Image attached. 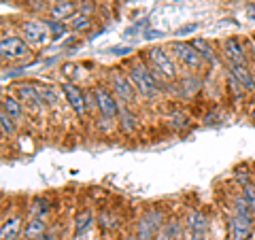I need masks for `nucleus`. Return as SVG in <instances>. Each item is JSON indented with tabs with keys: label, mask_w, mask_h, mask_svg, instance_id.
<instances>
[{
	"label": "nucleus",
	"mask_w": 255,
	"mask_h": 240,
	"mask_svg": "<svg viewBox=\"0 0 255 240\" xmlns=\"http://www.w3.org/2000/svg\"><path fill=\"white\" fill-rule=\"evenodd\" d=\"M128 75H130L134 87H136V92L147 100H153L155 96H159L166 90V85H164L166 79L159 73H155L151 66H147L142 60L132 62L130 68H128Z\"/></svg>",
	"instance_id": "1"
},
{
	"label": "nucleus",
	"mask_w": 255,
	"mask_h": 240,
	"mask_svg": "<svg viewBox=\"0 0 255 240\" xmlns=\"http://www.w3.org/2000/svg\"><path fill=\"white\" fill-rule=\"evenodd\" d=\"M168 49L172 53V58L177 60V64H181V68L187 70V73H191V75L200 73L202 66L206 64L204 58L200 55V51L196 49L191 41H174Z\"/></svg>",
	"instance_id": "2"
},
{
	"label": "nucleus",
	"mask_w": 255,
	"mask_h": 240,
	"mask_svg": "<svg viewBox=\"0 0 255 240\" xmlns=\"http://www.w3.org/2000/svg\"><path fill=\"white\" fill-rule=\"evenodd\" d=\"M147 60L149 66L155 70V73L162 75L166 81H177L179 79V68L172 60V53L168 49H162V47H151L147 51Z\"/></svg>",
	"instance_id": "3"
},
{
	"label": "nucleus",
	"mask_w": 255,
	"mask_h": 240,
	"mask_svg": "<svg viewBox=\"0 0 255 240\" xmlns=\"http://www.w3.org/2000/svg\"><path fill=\"white\" fill-rule=\"evenodd\" d=\"M94 92V102H96V109H98V113L102 115V119H107V121H113V119L119 117V98L113 94V90H109L105 83H98L92 87Z\"/></svg>",
	"instance_id": "4"
},
{
	"label": "nucleus",
	"mask_w": 255,
	"mask_h": 240,
	"mask_svg": "<svg viewBox=\"0 0 255 240\" xmlns=\"http://www.w3.org/2000/svg\"><path fill=\"white\" fill-rule=\"evenodd\" d=\"M164 211L162 209H149L142 213L136 226V238L138 240H153L155 234H159L164 228Z\"/></svg>",
	"instance_id": "5"
},
{
	"label": "nucleus",
	"mask_w": 255,
	"mask_h": 240,
	"mask_svg": "<svg viewBox=\"0 0 255 240\" xmlns=\"http://www.w3.org/2000/svg\"><path fill=\"white\" fill-rule=\"evenodd\" d=\"M30 47L19 36H2V45H0V55L2 62H23L30 58Z\"/></svg>",
	"instance_id": "6"
},
{
	"label": "nucleus",
	"mask_w": 255,
	"mask_h": 240,
	"mask_svg": "<svg viewBox=\"0 0 255 240\" xmlns=\"http://www.w3.org/2000/svg\"><path fill=\"white\" fill-rule=\"evenodd\" d=\"M111 90H113V94L117 96L122 102H126V105H132V102H136V87H134L132 79L128 73H113L111 75Z\"/></svg>",
	"instance_id": "7"
},
{
	"label": "nucleus",
	"mask_w": 255,
	"mask_h": 240,
	"mask_svg": "<svg viewBox=\"0 0 255 240\" xmlns=\"http://www.w3.org/2000/svg\"><path fill=\"white\" fill-rule=\"evenodd\" d=\"M60 92L64 94V100L68 102V107L75 111V113L79 115V117H85V113H87V100H85V92L79 87L77 83H73V81H64L62 85H60Z\"/></svg>",
	"instance_id": "8"
},
{
	"label": "nucleus",
	"mask_w": 255,
	"mask_h": 240,
	"mask_svg": "<svg viewBox=\"0 0 255 240\" xmlns=\"http://www.w3.org/2000/svg\"><path fill=\"white\" fill-rule=\"evenodd\" d=\"M15 94H17L19 102L26 107V111H30V113H41L43 111L45 102H43L41 94H38V87L34 83H17Z\"/></svg>",
	"instance_id": "9"
},
{
	"label": "nucleus",
	"mask_w": 255,
	"mask_h": 240,
	"mask_svg": "<svg viewBox=\"0 0 255 240\" xmlns=\"http://www.w3.org/2000/svg\"><path fill=\"white\" fill-rule=\"evenodd\" d=\"M19 30H21V34H23V38H26L28 43L38 45V47L49 41V34H51L45 21H32V19L21 21L19 23Z\"/></svg>",
	"instance_id": "10"
},
{
	"label": "nucleus",
	"mask_w": 255,
	"mask_h": 240,
	"mask_svg": "<svg viewBox=\"0 0 255 240\" xmlns=\"http://www.w3.org/2000/svg\"><path fill=\"white\" fill-rule=\"evenodd\" d=\"M253 236V219L232 215L228 221V240H249Z\"/></svg>",
	"instance_id": "11"
},
{
	"label": "nucleus",
	"mask_w": 255,
	"mask_h": 240,
	"mask_svg": "<svg viewBox=\"0 0 255 240\" xmlns=\"http://www.w3.org/2000/svg\"><path fill=\"white\" fill-rule=\"evenodd\" d=\"M221 53L226 55L228 64H249V58H247V51H245L243 43L238 41V38H234V36H230V38L223 41Z\"/></svg>",
	"instance_id": "12"
},
{
	"label": "nucleus",
	"mask_w": 255,
	"mask_h": 240,
	"mask_svg": "<svg viewBox=\"0 0 255 240\" xmlns=\"http://www.w3.org/2000/svg\"><path fill=\"white\" fill-rule=\"evenodd\" d=\"M228 73H232L249 94H255V75L251 73L249 64H228Z\"/></svg>",
	"instance_id": "13"
},
{
	"label": "nucleus",
	"mask_w": 255,
	"mask_h": 240,
	"mask_svg": "<svg viewBox=\"0 0 255 240\" xmlns=\"http://www.w3.org/2000/svg\"><path fill=\"white\" fill-rule=\"evenodd\" d=\"M79 9V2L75 0H62V2H53V6L49 9L51 19H58V21H68Z\"/></svg>",
	"instance_id": "14"
},
{
	"label": "nucleus",
	"mask_w": 255,
	"mask_h": 240,
	"mask_svg": "<svg viewBox=\"0 0 255 240\" xmlns=\"http://www.w3.org/2000/svg\"><path fill=\"white\" fill-rule=\"evenodd\" d=\"M21 232V215H11L2 221V228H0V238L2 240H17Z\"/></svg>",
	"instance_id": "15"
},
{
	"label": "nucleus",
	"mask_w": 255,
	"mask_h": 240,
	"mask_svg": "<svg viewBox=\"0 0 255 240\" xmlns=\"http://www.w3.org/2000/svg\"><path fill=\"white\" fill-rule=\"evenodd\" d=\"M23 109H26V107L19 102L17 96H9V94L2 96V111L11 119H15V121H21V119H23Z\"/></svg>",
	"instance_id": "16"
},
{
	"label": "nucleus",
	"mask_w": 255,
	"mask_h": 240,
	"mask_svg": "<svg viewBox=\"0 0 255 240\" xmlns=\"http://www.w3.org/2000/svg\"><path fill=\"white\" fill-rule=\"evenodd\" d=\"M185 226L191 234H194V232H206V228H209V217H206L200 209H194V211L187 213Z\"/></svg>",
	"instance_id": "17"
},
{
	"label": "nucleus",
	"mask_w": 255,
	"mask_h": 240,
	"mask_svg": "<svg viewBox=\"0 0 255 240\" xmlns=\"http://www.w3.org/2000/svg\"><path fill=\"white\" fill-rule=\"evenodd\" d=\"M47 234V221L45 217H30V221L23 228V240H34L38 236Z\"/></svg>",
	"instance_id": "18"
},
{
	"label": "nucleus",
	"mask_w": 255,
	"mask_h": 240,
	"mask_svg": "<svg viewBox=\"0 0 255 240\" xmlns=\"http://www.w3.org/2000/svg\"><path fill=\"white\" fill-rule=\"evenodd\" d=\"M94 223V213L90 209H83L75 215V238H81Z\"/></svg>",
	"instance_id": "19"
},
{
	"label": "nucleus",
	"mask_w": 255,
	"mask_h": 240,
	"mask_svg": "<svg viewBox=\"0 0 255 240\" xmlns=\"http://www.w3.org/2000/svg\"><path fill=\"white\" fill-rule=\"evenodd\" d=\"M191 43H194V47L200 51V55L204 58L206 64H211V66H217V51L213 49L209 41H204V38H194Z\"/></svg>",
	"instance_id": "20"
},
{
	"label": "nucleus",
	"mask_w": 255,
	"mask_h": 240,
	"mask_svg": "<svg viewBox=\"0 0 255 240\" xmlns=\"http://www.w3.org/2000/svg\"><path fill=\"white\" fill-rule=\"evenodd\" d=\"M36 87H38V94H41V98H43V102L47 107H55L58 105V100H60V94H58V90H55L53 85H49V83H36Z\"/></svg>",
	"instance_id": "21"
},
{
	"label": "nucleus",
	"mask_w": 255,
	"mask_h": 240,
	"mask_svg": "<svg viewBox=\"0 0 255 240\" xmlns=\"http://www.w3.org/2000/svg\"><path fill=\"white\" fill-rule=\"evenodd\" d=\"M66 23H68V28H70V30H75V32H83V30H87V28L92 26V17H87V15H83L81 11L77 9V13H75L73 17H70Z\"/></svg>",
	"instance_id": "22"
},
{
	"label": "nucleus",
	"mask_w": 255,
	"mask_h": 240,
	"mask_svg": "<svg viewBox=\"0 0 255 240\" xmlns=\"http://www.w3.org/2000/svg\"><path fill=\"white\" fill-rule=\"evenodd\" d=\"M49 213H51V204H49V200L47 198H36L34 202H32V206H30L32 217H45L47 219V215Z\"/></svg>",
	"instance_id": "23"
},
{
	"label": "nucleus",
	"mask_w": 255,
	"mask_h": 240,
	"mask_svg": "<svg viewBox=\"0 0 255 240\" xmlns=\"http://www.w3.org/2000/svg\"><path fill=\"white\" fill-rule=\"evenodd\" d=\"M232 209H234L236 215H241V217H247V219H253L255 217L253 211H251V206L247 204V200L243 198V194L232 198Z\"/></svg>",
	"instance_id": "24"
},
{
	"label": "nucleus",
	"mask_w": 255,
	"mask_h": 240,
	"mask_svg": "<svg viewBox=\"0 0 255 240\" xmlns=\"http://www.w3.org/2000/svg\"><path fill=\"white\" fill-rule=\"evenodd\" d=\"M119 121H122L124 132H134V127H136V117L132 115V111L128 107L119 111Z\"/></svg>",
	"instance_id": "25"
},
{
	"label": "nucleus",
	"mask_w": 255,
	"mask_h": 240,
	"mask_svg": "<svg viewBox=\"0 0 255 240\" xmlns=\"http://www.w3.org/2000/svg\"><path fill=\"white\" fill-rule=\"evenodd\" d=\"M45 23H47V28H49V32H51V36H53V38H62V36H64V34H66V32L70 30L66 21H58V19H45Z\"/></svg>",
	"instance_id": "26"
},
{
	"label": "nucleus",
	"mask_w": 255,
	"mask_h": 240,
	"mask_svg": "<svg viewBox=\"0 0 255 240\" xmlns=\"http://www.w3.org/2000/svg\"><path fill=\"white\" fill-rule=\"evenodd\" d=\"M15 119H11L4 111H0V125H2V136L4 138H13L15 136Z\"/></svg>",
	"instance_id": "27"
},
{
	"label": "nucleus",
	"mask_w": 255,
	"mask_h": 240,
	"mask_svg": "<svg viewBox=\"0 0 255 240\" xmlns=\"http://www.w3.org/2000/svg\"><path fill=\"white\" fill-rule=\"evenodd\" d=\"M241 194H243V198L247 200V204L251 206V211H253V215H255V185L249 181V183H243L241 185Z\"/></svg>",
	"instance_id": "28"
},
{
	"label": "nucleus",
	"mask_w": 255,
	"mask_h": 240,
	"mask_svg": "<svg viewBox=\"0 0 255 240\" xmlns=\"http://www.w3.org/2000/svg\"><path fill=\"white\" fill-rule=\"evenodd\" d=\"M164 232L170 236V240H177L181 236V221L179 219H170L164 223Z\"/></svg>",
	"instance_id": "29"
},
{
	"label": "nucleus",
	"mask_w": 255,
	"mask_h": 240,
	"mask_svg": "<svg viewBox=\"0 0 255 240\" xmlns=\"http://www.w3.org/2000/svg\"><path fill=\"white\" fill-rule=\"evenodd\" d=\"M170 125L174 127V130H185V127H189V119L183 113H172L170 115Z\"/></svg>",
	"instance_id": "30"
},
{
	"label": "nucleus",
	"mask_w": 255,
	"mask_h": 240,
	"mask_svg": "<svg viewBox=\"0 0 255 240\" xmlns=\"http://www.w3.org/2000/svg\"><path fill=\"white\" fill-rule=\"evenodd\" d=\"M115 221H117V219L113 217V215H109V211H102V215H100V228H102V232L115 230V228H117Z\"/></svg>",
	"instance_id": "31"
},
{
	"label": "nucleus",
	"mask_w": 255,
	"mask_h": 240,
	"mask_svg": "<svg viewBox=\"0 0 255 240\" xmlns=\"http://www.w3.org/2000/svg\"><path fill=\"white\" fill-rule=\"evenodd\" d=\"M196 30H198V23H187V26L177 30V34H189V32H196Z\"/></svg>",
	"instance_id": "32"
},
{
	"label": "nucleus",
	"mask_w": 255,
	"mask_h": 240,
	"mask_svg": "<svg viewBox=\"0 0 255 240\" xmlns=\"http://www.w3.org/2000/svg\"><path fill=\"white\" fill-rule=\"evenodd\" d=\"M111 51H113L115 55H124V53H130V51H132V47H113Z\"/></svg>",
	"instance_id": "33"
},
{
	"label": "nucleus",
	"mask_w": 255,
	"mask_h": 240,
	"mask_svg": "<svg viewBox=\"0 0 255 240\" xmlns=\"http://www.w3.org/2000/svg\"><path fill=\"white\" fill-rule=\"evenodd\" d=\"M189 240H206V234L204 232H194V234L189 236Z\"/></svg>",
	"instance_id": "34"
},
{
	"label": "nucleus",
	"mask_w": 255,
	"mask_h": 240,
	"mask_svg": "<svg viewBox=\"0 0 255 240\" xmlns=\"http://www.w3.org/2000/svg\"><path fill=\"white\" fill-rule=\"evenodd\" d=\"M145 34V38H157L162 32H157V30H147V32H142Z\"/></svg>",
	"instance_id": "35"
},
{
	"label": "nucleus",
	"mask_w": 255,
	"mask_h": 240,
	"mask_svg": "<svg viewBox=\"0 0 255 240\" xmlns=\"http://www.w3.org/2000/svg\"><path fill=\"white\" fill-rule=\"evenodd\" d=\"M153 240H170V236L166 234L164 228H162V232H159V234H155V236H153Z\"/></svg>",
	"instance_id": "36"
},
{
	"label": "nucleus",
	"mask_w": 255,
	"mask_h": 240,
	"mask_svg": "<svg viewBox=\"0 0 255 240\" xmlns=\"http://www.w3.org/2000/svg\"><path fill=\"white\" fill-rule=\"evenodd\" d=\"M34 240H53V234H43V236H38Z\"/></svg>",
	"instance_id": "37"
},
{
	"label": "nucleus",
	"mask_w": 255,
	"mask_h": 240,
	"mask_svg": "<svg viewBox=\"0 0 255 240\" xmlns=\"http://www.w3.org/2000/svg\"><path fill=\"white\" fill-rule=\"evenodd\" d=\"M251 119H253V123H255V98L251 100Z\"/></svg>",
	"instance_id": "38"
},
{
	"label": "nucleus",
	"mask_w": 255,
	"mask_h": 240,
	"mask_svg": "<svg viewBox=\"0 0 255 240\" xmlns=\"http://www.w3.org/2000/svg\"><path fill=\"white\" fill-rule=\"evenodd\" d=\"M119 240H138L136 236H126V238H119Z\"/></svg>",
	"instance_id": "39"
},
{
	"label": "nucleus",
	"mask_w": 255,
	"mask_h": 240,
	"mask_svg": "<svg viewBox=\"0 0 255 240\" xmlns=\"http://www.w3.org/2000/svg\"><path fill=\"white\" fill-rule=\"evenodd\" d=\"M51 2H62V0H51Z\"/></svg>",
	"instance_id": "40"
}]
</instances>
